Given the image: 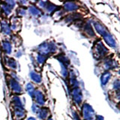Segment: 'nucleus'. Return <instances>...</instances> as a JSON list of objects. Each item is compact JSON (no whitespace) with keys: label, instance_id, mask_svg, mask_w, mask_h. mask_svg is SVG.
Wrapping results in <instances>:
<instances>
[{"label":"nucleus","instance_id":"obj_13","mask_svg":"<svg viewBox=\"0 0 120 120\" xmlns=\"http://www.w3.org/2000/svg\"><path fill=\"white\" fill-rule=\"evenodd\" d=\"M28 120H36V119L35 118H33V117H31V118H29Z\"/></svg>","mask_w":120,"mask_h":120},{"label":"nucleus","instance_id":"obj_6","mask_svg":"<svg viewBox=\"0 0 120 120\" xmlns=\"http://www.w3.org/2000/svg\"><path fill=\"white\" fill-rule=\"evenodd\" d=\"M65 8L66 10L71 11H75L78 7L77 5H75L74 2H68L65 5Z\"/></svg>","mask_w":120,"mask_h":120},{"label":"nucleus","instance_id":"obj_14","mask_svg":"<svg viewBox=\"0 0 120 120\" xmlns=\"http://www.w3.org/2000/svg\"><path fill=\"white\" fill-rule=\"evenodd\" d=\"M49 120H52V119H49Z\"/></svg>","mask_w":120,"mask_h":120},{"label":"nucleus","instance_id":"obj_2","mask_svg":"<svg viewBox=\"0 0 120 120\" xmlns=\"http://www.w3.org/2000/svg\"><path fill=\"white\" fill-rule=\"evenodd\" d=\"M11 89H13L14 92H15L16 93L21 92V91H22L21 86L17 81H15L14 80H12L11 82Z\"/></svg>","mask_w":120,"mask_h":120},{"label":"nucleus","instance_id":"obj_12","mask_svg":"<svg viewBox=\"0 0 120 120\" xmlns=\"http://www.w3.org/2000/svg\"><path fill=\"white\" fill-rule=\"evenodd\" d=\"M26 89H27V91L29 92V95H33V93H35V90H34V87H33V86L31 84V83H29L27 85V86H26Z\"/></svg>","mask_w":120,"mask_h":120},{"label":"nucleus","instance_id":"obj_10","mask_svg":"<svg viewBox=\"0 0 120 120\" xmlns=\"http://www.w3.org/2000/svg\"><path fill=\"white\" fill-rule=\"evenodd\" d=\"M3 47L8 53H10L11 52V45L9 42H8V41H5V42L3 43Z\"/></svg>","mask_w":120,"mask_h":120},{"label":"nucleus","instance_id":"obj_7","mask_svg":"<svg viewBox=\"0 0 120 120\" xmlns=\"http://www.w3.org/2000/svg\"><path fill=\"white\" fill-rule=\"evenodd\" d=\"M30 76H31L32 80H33L35 82H40L41 81V76L35 72H32L31 74H30Z\"/></svg>","mask_w":120,"mask_h":120},{"label":"nucleus","instance_id":"obj_8","mask_svg":"<svg viewBox=\"0 0 120 120\" xmlns=\"http://www.w3.org/2000/svg\"><path fill=\"white\" fill-rule=\"evenodd\" d=\"M2 32H4L5 34H10V32H11L9 26L8 25L7 22H3L2 23Z\"/></svg>","mask_w":120,"mask_h":120},{"label":"nucleus","instance_id":"obj_9","mask_svg":"<svg viewBox=\"0 0 120 120\" xmlns=\"http://www.w3.org/2000/svg\"><path fill=\"white\" fill-rule=\"evenodd\" d=\"M40 112H38V116L41 119H45L47 116V113H48V111L46 109H41L39 110Z\"/></svg>","mask_w":120,"mask_h":120},{"label":"nucleus","instance_id":"obj_5","mask_svg":"<svg viewBox=\"0 0 120 120\" xmlns=\"http://www.w3.org/2000/svg\"><path fill=\"white\" fill-rule=\"evenodd\" d=\"M73 98L77 103H80L82 100V95L80 89H74L73 91Z\"/></svg>","mask_w":120,"mask_h":120},{"label":"nucleus","instance_id":"obj_1","mask_svg":"<svg viewBox=\"0 0 120 120\" xmlns=\"http://www.w3.org/2000/svg\"><path fill=\"white\" fill-rule=\"evenodd\" d=\"M96 52H97V54L98 56H103L105 55V53H106L107 49L104 47V45L102 44H101V42H99L96 46Z\"/></svg>","mask_w":120,"mask_h":120},{"label":"nucleus","instance_id":"obj_11","mask_svg":"<svg viewBox=\"0 0 120 120\" xmlns=\"http://www.w3.org/2000/svg\"><path fill=\"white\" fill-rule=\"evenodd\" d=\"M29 11H30V13H31L32 14H33V15H35V16H36V15H38L41 13V11L35 6L30 7L29 8Z\"/></svg>","mask_w":120,"mask_h":120},{"label":"nucleus","instance_id":"obj_3","mask_svg":"<svg viewBox=\"0 0 120 120\" xmlns=\"http://www.w3.org/2000/svg\"><path fill=\"white\" fill-rule=\"evenodd\" d=\"M35 101H37L38 104H44V95H42V93L39 91L35 92Z\"/></svg>","mask_w":120,"mask_h":120},{"label":"nucleus","instance_id":"obj_4","mask_svg":"<svg viewBox=\"0 0 120 120\" xmlns=\"http://www.w3.org/2000/svg\"><path fill=\"white\" fill-rule=\"evenodd\" d=\"M111 77V74L110 72H105L102 74V76H101V83H102V85L105 86L106 85L109 80L110 79Z\"/></svg>","mask_w":120,"mask_h":120}]
</instances>
